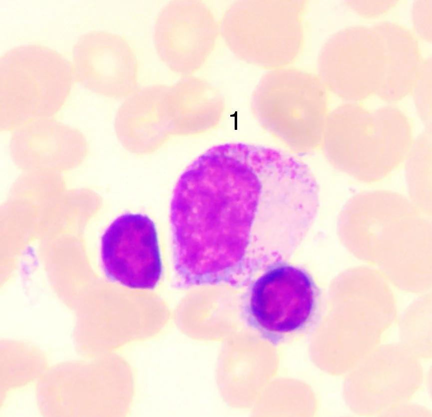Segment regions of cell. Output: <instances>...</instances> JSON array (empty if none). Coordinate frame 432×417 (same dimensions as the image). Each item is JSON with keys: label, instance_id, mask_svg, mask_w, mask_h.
Returning a JSON list of instances; mask_svg holds the SVG:
<instances>
[{"label": "cell", "instance_id": "cell-1", "mask_svg": "<svg viewBox=\"0 0 432 417\" xmlns=\"http://www.w3.org/2000/svg\"><path fill=\"white\" fill-rule=\"evenodd\" d=\"M317 185L305 165L262 145H215L182 173L170 206L173 262L210 284L291 253L315 218Z\"/></svg>", "mask_w": 432, "mask_h": 417}, {"label": "cell", "instance_id": "cell-2", "mask_svg": "<svg viewBox=\"0 0 432 417\" xmlns=\"http://www.w3.org/2000/svg\"><path fill=\"white\" fill-rule=\"evenodd\" d=\"M428 217L398 193L374 190L354 196L340 224L358 258L380 266L397 285L414 291L431 281Z\"/></svg>", "mask_w": 432, "mask_h": 417}, {"label": "cell", "instance_id": "cell-3", "mask_svg": "<svg viewBox=\"0 0 432 417\" xmlns=\"http://www.w3.org/2000/svg\"><path fill=\"white\" fill-rule=\"evenodd\" d=\"M414 140L411 123L398 108L370 111L350 102L329 112L322 145L336 167L370 183L383 179L405 161Z\"/></svg>", "mask_w": 432, "mask_h": 417}, {"label": "cell", "instance_id": "cell-4", "mask_svg": "<svg viewBox=\"0 0 432 417\" xmlns=\"http://www.w3.org/2000/svg\"><path fill=\"white\" fill-rule=\"evenodd\" d=\"M59 363L47 370L35 388L37 406L46 417H124L133 400L132 369L110 353Z\"/></svg>", "mask_w": 432, "mask_h": 417}, {"label": "cell", "instance_id": "cell-5", "mask_svg": "<svg viewBox=\"0 0 432 417\" xmlns=\"http://www.w3.org/2000/svg\"><path fill=\"white\" fill-rule=\"evenodd\" d=\"M75 78L63 55L48 47L27 44L0 58L1 131L50 118L63 106Z\"/></svg>", "mask_w": 432, "mask_h": 417}, {"label": "cell", "instance_id": "cell-6", "mask_svg": "<svg viewBox=\"0 0 432 417\" xmlns=\"http://www.w3.org/2000/svg\"><path fill=\"white\" fill-rule=\"evenodd\" d=\"M306 0H241L224 13L226 43L241 60L271 70L289 67L305 41Z\"/></svg>", "mask_w": 432, "mask_h": 417}, {"label": "cell", "instance_id": "cell-7", "mask_svg": "<svg viewBox=\"0 0 432 417\" xmlns=\"http://www.w3.org/2000/svg\"><path fill=\"white\" fill-rule=\"evenodd\" d=\"M254 105L272 121L283 145L302 151L322 145L330 112L328 90L319 76L293 67L271 70L261 80Z\"/></svg>", "mask_w": 432, "mask_h": 417}, {"label": "cell", "instance_id": "cell-8", "mask_svg": "<svg viewBox=\"0 0 432 417\" xmlns=\"http://www.w3.org/2000/svg\"><path fill=\"white\" fill-rule=\"evenodd\" d=\"M316 288L304 270L278 263L253 283L245 312L248 324L273 345L303 328L314 312Z\"/></svg>", "mask_w": 432, "mask_h": 417}, {"label": "cell", "instance_id": "cell-9", "mask_svg": "<svg viewBox=\"0 0 432 417\" xmlns=\"http://www.w3.org/2000/svg\"><path fill=\"white\" fill-rule=\"evenodd\" d=\"M318 65L319 77L328 91L356 102L376 93L383 70V50L371 27L350 26L327 40Z\"/></svg>", "mask_w": 432, "mask_h": 417}, {"label": "cell", "instance_id": "cell-10", "mask_svg": "<svg viewBox=\"0 0 432 417\" xmlns=\"http://www.w3.org/2000/svg\"><path fill=\"white\" fill-rule=\"evenodd\" d=\"M100 257L109 281L132 289H154L161 278L162 263L153 221L142 213L118 216L101 236Z\"/></svg>", "mask_w": 432, "mask_h": 417}, {"label": "cell", "instance_id": "cell-11", "mask_svg": "<svg viewBox=\"0 0 432 417\" xmlns=\"http://www.w3.org/2000/svg\"><path fill=\"white\" fill-rule=\"evenodd\" d=\"M220 28L212 9L196 0L169 2L154 28L157 52L171 70L187 75L200 69L214 50Z\"/></svg>", "mask_w": 432, "mask_h": 417}, {"label": "cell", "instance_id": "cell-12", "mask_svg": "<svg viewBox=\"0 0 432 417\" xmlns=\"http://www.w3.org/2000/svg\"><path fill=\"white\" fill-rule=\"evenodd\" d=\"M73 64L76 79L96 94L121 99L136 90V56L118 34L101 30L84 34L73 47Z\"/></svg>", "mask_w": 432, "mask_h": 417}, {"label": "cell", "instance_id": "cell-13", "mask_svg": "<svg viewBox=\"0 0 432 417\" xmlns=\"http://www.w3.org/2000/svg\"><path fill=\"white\" fill-rule=\"evenodd\" d=\"M9 145L17 163L25 166L68 168L81 161L88 150L87 140L79 130L51 117L15 129Z\"/></svg>", "mask_w": 432, "mask_h": 417}, {"label": "cell", "instance_id": "cell-14", "mask_svg": "<svg viewBox=\"0 0 432 417\" xmlns=\"http://www.w3.org/2000/svg\"><path fill=\"white\" fill-rule=\"evenodd\" d=\"M167 87L147 86L136 90L118 109L114 121L117 137L128 150L151 152L164 141L169 132L166 107Z\"/></svg>", "mask_w": 432, "mask_h": 417}, {"label": "cell", "instance_id": "cell-15", "mask_svg": "<svg viewBox=\"0 0 432 417\" xmlns=\"http://www.w3.org/2000/svg\"><path fill=\"white\" fill-rule=\"evenodd\" d=\"M371 28L382 48L384 65L376 94L387 102L399 101L411 92L422 59L414 34L395 22H379Z\"/></svg>", "mask_w": 432, "mask_h": 417}, {"label": "cell", "instance_id": "cell-16", "mask_svg": "<svg viewBox=\"0 0 432 417\" xmlns=\"http://www.w3.org/2000/svg\"><path fill=\"white\" fill-rule=\"evenodd\" d=\"M44 353L27 343L4 342L0 345L1 404L8 393L40 378L47 371Z\"/></svg>", "mask_w": 432, "mask_h": 417}, {"label": "cell", "instance_id": "cell-17", "mask_svg": "<svg viewBox=\"0 0 432 417\" xmlns=\"http://www.w3.org/2000/svg\"><path fill=\"white\" fill-rule=\"evenodd\" d=\"M432 134L425 131L414 139L406 159V174L412 201L428 216L432 214Z\"/></svg>", "mask_w": 432, "mask_h": 417}, {"label": "cell", "instance_id": "cell-18", "mask_svg": "<svg viewBox=\"0 0 432 417\" xmlns=\"http://www.w3.org/2000/svg\"><path fill=\"white\" fill-rule=\"evenodd\" d=\"M432 59H423L411 93L417 112L428 128L432 126Z\"/></svg>", "mask_w": 432, "mask_h": 417}, {"label": "cell", "instance_id": "cell-19", "mask_svg": "<svg viewBox=\"0 0 432 417\" xmlns=\"http://www.w3.org/2000/svg\"><path fill=\"white\" fill-rule=\"evenodd\" d=\"M413 24L418 35L427 42L432 41V1L418 0L413 6Z\"/></svg>", "mask_w": 432, "mask_h": 417}, {"label": "cell", "instance_id": "cell-20", "mask_svg": "<svg viewBox=\"0 0 432 417\" xmlns=\"http://www.w3.org/2000/svg\"><path fill=\"white\" fill-rule=\"evenodd\" d=\"M398 2L396 0H349L347 6L360 16L376 17L393 8Z\"/></svg>", "mask_w": 432, "mask_h": 417}]
</instances>
